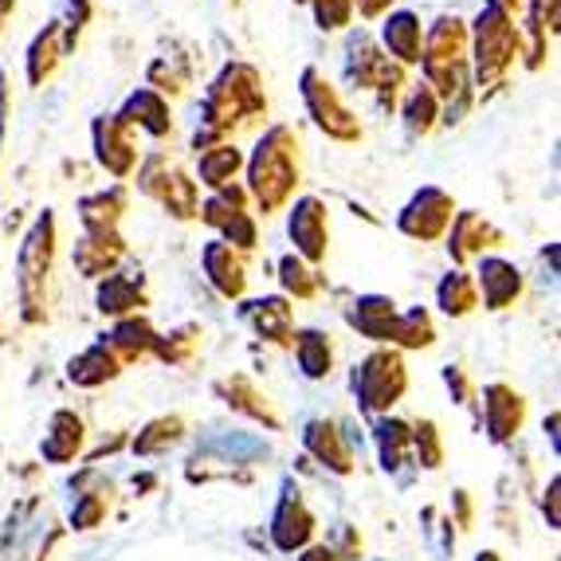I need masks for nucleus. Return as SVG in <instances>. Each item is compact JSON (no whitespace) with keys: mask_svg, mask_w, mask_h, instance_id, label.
<instances>
[{"mask_svg":"<svg viewBox=\"0 0 561 561\" xmlns=\"http://www.w3.org/2000/svg\"><path fill=\"white\" fill-rule=\"evenodd\" d=\"M267 114V94H263V79L252 64L232 59L225 71L208 83L205 103H201V126L193 134V150H208L220 141L232 138L240 126L263 118Z\"/></svg>","mask_w":561,"mask_h":561,"instance_id":"nucleus-1","label":"nucleus"},{"mask_svg":"<svg viewBox=\"0 0 561 561\" xmlns=\"http://www.w3.org/2000/svg\"><path fill=\"white\" fill-rule=\"evenodd\" d=\"M468 24L451 12L440 16L424 32V51H421V67H424V83L432 87V94L448 103V111H440L444 126H456L463 122L471 106V71H468Z\"/></svg>","mask_w":561,"mask_h":561,"instance_id":"nucleus-2","label":"nucleus"},{"mask_svg":"<svg viewBox=\"0 0 561 561\" xmlns=\"http://www.w3.org/2000/svg\"><path fill=\"white\" fill-rule=\"evenodd\" d=\"M243 169H248V197L260 208L263 216H275L290 205L295 188L302 181V161H299V138L290 126H272L255 141L252 158H243Z\"/></svg>","mask_w":561,"mask_h":561,"instance_id":"nucleus-3","label":"nucleus"},{"mask_svg":"<svg viewBox=\"0 0 561 561\" xmlns=\"http://www.w3.org/2000/svg\"><path fill=\"white\" fill-rule=\"evenodd\" d=\"M471 36V56H476V83L483 91L499 87L506 79V71L515 67V59L523 56V28L515 24V16H506L503 9H495L486 0L479 9L476 24L468 28Z\"/></svg>","mask_w":561,"mask_h":561,"instance_id":"nucleus-4","label":"nucleus"},{"mask_svg":"<svg viewBox=\"0 0 561 561\" xmlns=\"http://www.w3.org/2000/svg\"><path fill=\"white\" fill-rule=\"evenodd\" d=\"M51 260H56V213H39L36 225L28 228L24 243H20V319L28 327L47 322V275H51Z\"/></svg>","mask_w":561,"mask_h":561,"instance_id":"nucleus-5","label":"nucleus"},{"mask_svg":"<svg viewBox=\"0 0 561 561\" xmlns=\"http://www.w3.org/2000/svg\"><path fill=\"white\" fill-rule=\"evenodd\" d=\"M350 389L357 397L362 412H389L409 389V369H404L401 350L381 346L374 354H365L350 374Z\"/></svg>","mask_w":561,"mask_h":561,"instance_id":"nucleus-6","label":"nucleus"},{"mask_svg":"<svg viewBox=\"0 0 561 561\" xmlns=\"http://www.w3.org/2000/svg\"><path fill=\"white\" fill-rule=\"evenodd\" d=\"M138 188L150 201H158L173 220H197V213H201L197 181L188 178L178 161H169L165 153H150V158L141 161Z\"/></svg>","mask_w":561,"mask_h":561,"instance_id":"nucleus-7","label":"nucleus"},{"mask_svg":"<svg viewBox=\"0 0 561 561\" xmlns=\"http://www.w3.org/2000/svg\"><path fill=\"white\" fill-rule=\"evenodd\" d=\"M346 79L357 91H377L385 111H393L401 103V91L409 87L404 83V67L393 64L389 56H381V47L369 36H362V32L346 47Z\"/></svg>","mask_w":561,"mask_h":561,"instance_id":"nucleus-8","label":"nucleus"},{"mask_svg":"<svg viewBox=\"0 0 561 561\" xmlns=\"http://www.w3.org/2000/svg\"><path fill=\"white\" fill-rule=\"evenodd\" d=\"M299 91H302V103H307V114L314 118V126H319L327 138L342 141V146L362 141V122H357V114L342 103L337 87L322 76L319 67H307V71H302Z\"/></svg>","mask_w":561,"mask_h":561,"instance_id":"nucleus-9","label":"nucleus"},{"mask_svg":"<svg viewBox=\"0 0 561 561\" xmlns=\"http://www.w3.org/2000/svg\"><path fill=\"white\" fill-rule=\"evenodd\" d=\"M451 216H456V201H451L444 188L424 185L421 193H416V197L401 208V216H397V228H401V236H409V240L432 243V240H440V236L448 232Z\"/></svg>","mask_w":561,"mask_h":561,"instance_id":"nucleus-10","label":"nucleus"},{"mask_svg":"<svg viewBox=\"0 0 561 561\" xmlns=\"http://www.w3.org/2000/svg\"><path fill=\"white\" fill-rule=\"evenodd\" d=\"M287 236L295 243V255L307 260L310 267L327 260L330 252V208L319 197H299L290 205L287 216Z\"/></svg>","mask_w":561,"mask_h":561,"instance_id":"nucleus-11","label":"nucleus"},{"mask_svg":"<svg viewBox=\"0 0 561 561\" xmlns=\"http://www.w3.org/2000/svg\"><path fill=\"white\" fill-rule=\"evenodd\" d=\"M91 138H94V158H99V165H103L111 178H118V181L134 178V169H138V141H134V130L118 114L94 118Z\"/></svg>","mask_w":561,"mask_h":561,"instance_id":"nucleus-12","label":"nucleus"},{"mask_svg":"<svg viewBox=\"0 0 561 561\" xmlns=\"http://www.w3.org/2000/svg\"><path fill=\"white\" fill-rule=\"evenodd\" d=\"M94 307L106 319H130L138 310L150 307V287H146V275L138 267H122V272H111L99 279V290H94Z\"/></svg>","mask_w":561,"mask_h":561,"instance_id":"nucleus-13","label":"nucleus"},{"mask_svg":"<svg viewBox=\"0 0 561 561\" xmlns=\"http://www.w3.org/2000/svg\"><path fill=\"white\" fill-rule=\"evenodd\" d=\"M448 228H451L448 255H451V263H456V267H468V263L479 260L483 252H491V248H503V243H506V236L479 213H456Z\"/></svg>","mask_w":561,"mask_h":561,"instance_id":"nucleus-14","label":"nucleus"},{"mask_svg":"<svg viewBox=\"0 0 561 561\" xmlns=\"http://www.w3.org/2000/svg\"><path fill=\"white\" fill-rule=\"evenodd\" d=\"M240 322H248L272 346H290L295 342V307H290L287 295H267V299L243 302Z\"/></svg>","mask_w":561,"mask_h":561,"instance_id":"nucleus-15","label":"nucleus"},{"mask_svg":"<svg viewBox=\"0 0 561 561\" xmlns=\"http://www.w3.org/2000/svg\"><path fill=\"white\" fill-rule=\"evenodd\" d=\"M526 421V401L511 389V385L495 381L483 389V428L491 436V444L515 440L518 428Z\"/></svg>","mask_w":561,"mask_h":561,"instance_id":"nucleus-16","label":"nucleus"},{"mask_svg":"<svg viewBox=\"0 0 561 561\" xmlns=\"http://www.w3.org/2000/svg\"><path fill=\"white\" fill-rule=\"evenodd\" d=\"M213 389H216V397H225L228 409L243 412L248 421L263 424V428H283V416L275 412V404L267 401V393H263L260 385H255L248 374H228V377H220V381H216Z\"/></svg>","mask_w":561,"mask_h":561,"instance_id":"nucleus-17","label":"nucleus"},{"mask_svg":"<svg viewBox=\"0 0 561 561\" xmlns=\"http://www.w3.org/2000/svg\"><path fill=\"white\" fill-rule=\"evenodd\" d=\"M314 515H310V506L302 503L299 486H287L275 506V518H272V542L279 546L283 553H295L314 538Z\"/></svg>","mask_w":561,"mask_h":561,"instance_id":"nucleus-18","label":"nucleus"},{"mask_svg":"<svg viewBox=\"0 0 561 561\" xmlns=\"http://www.w3.org/2000/svg\"><path fill=\"white\" fill-rule=\"evenodd\" d=\"M201 260H205V275L216 287V295L243 299V290H248V255L236 252L232 243H225V240H208Z\"/></svg>","mask_w":561,"mask_h":561,"instance_id":"nucleus-19","label":"nucleus"},{"mask_svg":"<svg viewBox=\"0 0 561 561\" xmlns=\"http://www.w3.org/2000/svg\"><path fill=\"white\" fill-rule=\"evenodd\" d=\"M476 287L483 290V307L486 310H506L523 299V272H518L511 260H499V255H479V272Z\"/></svg>","mask_w":561,"mask_h":561,"instance_id":"nucleus-20","label":"nucleus"},{"mask_svg":"<svg viewBox=\"0 0 561 561\" xmlns=\"http://www.w3.org/2000/svg\"><path fill=\"white\" fill-rule=\"evenodd\" d=\"M397 319H401V310H397V302L389 295H362L346 310L350 327L362 337H369V342H381V346H393Z\"/></svg>","mask_w":561,"mask_h":561,"instance_id":"nucleus-21","label":"nucleus"},{"mask_svg":"<svg viewBox=\"0 0 561 561\" xmlns=\"http://www.w3.org/2000/svg\"><path fill=\"white\" fill-rule=\"evenodd\" d=\"M122 255H126V240L122 232H83V240L76 243V272L87 279H103V275L118 272Z\"/></svg>","mask_w":561,"mask_h":561,"instance_id":"nucleus-22","label":"nucleus"},{"mask_svg":"<svg viewBox=\"0 0 561 561\" xmlns=\"http://www.w3.org/2000/svg\"><path fill=\"white\" fill-rule=\"evenodd\" d=\"M526 4H530V9H526V36H530L526 67H530V71H542L553 51V39H558L561 0H526Z\"/></svg>","mask_w":561,"mask_h":561,"instance_id":"nucleus-23","label":"nucleus"},{"mask_svg":"<svg viewBox=\"0 0 561 561\" xmlns=\"http://www.w3.org/2000/svg\"><path fill=\"white\" fill-rule=\"evenodd\" d=\"M118 118L130 126V130H146L150 138H169L173 134V114H169V103L150 87H138V91L122 103Z\"/></svg>","mask_w":561,"mask_h":561,"instance_id":"nucleus-24","label":"nucleus"},{"mask_svg":"<svg viewBox=\"0 0 561 561\" xmlns=\"http://www.w3.org/2000/svg\"><path fill=\"white\" fill-rule=\"evenodd\" d=\"M302 444L334 476H350L354 471V451H350L346 436H342V428L334 421H310L307 432H302Z\"/></svg>","mask_w":561,"mask_h":561,"instance_id":"nucleus-25","label":"nucleus"},{"mask_svg":"<svg viewBox=\"0 0 561 561\" xmlns=\"http://www.w3.org/2000/svg\"><path fill=\"white\" fill-rule=\"evenodd\" d=\"M381 44H385V51L393 56V64H401V67L421 64V51H424L421 16H416V12H389L381 24Z\"/></svg>","mask_w":561,"mask_h":561,"instance_id":"nucleus-26","label":"nucleus"},{"mask_svg":"<svg viewBox=\"0 0 561 561\" xmlns=\"http://www.w3.org/2000/svg\"><path fill=\"white\" fill-rule=\"evenodd\" d=\"M122 369H126V362L114 354V346L106 342V337H99L94 346H87L79 357H71V365H67V377H71L79 389H99V385L114 381Z\"/></svg>","mask_w":561,"mask_h":561,"instance_id":"nucleus-27","label":"nucleus"},{"mask_svg":"<svg viewBox=\"0 0 561 561\" xmlns=\"http://www.w3.org/2000/svg\"><path fill=\"white\" fill-rule=\"evenodd\" d=\"M83 421H79L71 409H59L51 412V421H47V432H44V444H39V451H44L47 463H71V459L83 451Z\"/></svg>","mask_w":561,"mask_h":561,"instance_id":"nucleus-28","label":"nucleus"},{"mask_svg":"<svg viewBox=\"0 0 561 561\" xmlns=\"http://www.w3.org/2000/svg\"><path fill=\"white\" fill-rule=\"evenodd\" d=\"M126 208H130L126 188L111 185L103 193H91V197L79 201V225H83V232H118Z\"/></svg>","mask_w":561,"mask_h":561,"instance_id":"nucleus-29","label":"nucleus"},{"mask_svg":"<svg viewBox=\"0 0 561 561\" xmlns=\"http://www.w3.org/2000/svg\"><path fill=\"white\" fill-rule=\"evenodd\" d=\"M67 47H64V32H59V20H51L44 32H39L36 39H32L28 47V59H24V67H28V83L32 87H44L56 79L59 64H64Z\"/></svg>","mask_w":561,"mask_h":561,"instance_id":"nucleus-30","label":"nucleus"},{"mask_svg":"<svg viewBox=\"0 0 561 561\" xmlns=\"http://www.w3.org/2000/svg\"><path fill=\"white\" fill-rule=\"evenodd\" d=\"M106 342L114 346V354L122 362H141V357L153 354V342H158V330L150 327V319H141V314H130V319H118L114 330L106 334Z\"/></svg>","mask_w":561,"mask_h":561,"instance_id":"nucleus-31","label":"nucleus"},{"mask_svg":"<svg viewBox=\"0 0 561 561\" xmlns=\"http://www.w3.org/2000/svg\"><path fill=\"white\" fill-rule=\"evenodd\" d=\"M201 165H197V178L205 188H225L236 181V173L243 169V150L240 146H232V141H220V146H208V150L197 153Z\"/></svg>","mask_w":561,"mask_h":561,"instance_id":"nucleus-32","label":"nucleus"},{"mask_svg":"<svg viewBox=\"0 0 561 561\" xmlns=\"http://www.w3.org/2000/svg\"><path fill=\"white\" fill-rule=\"evenodd\" d=\"M436 307H440L448 319H468L471 310L479 307L476 275H468L463 267H451L440 279V287H436Z\"/></svg>","mask_w":561,"mask_h":561,"instance_id":"nucleus-33","label":"nucleus"},{"mask_svg":"<svg viewBox=\"0 0 561 561\" xmlns=\"http://www.w3.org/2000/svg\"><path fill=\"white\" fill-rule=\"evenodd\" d=\"M290 346H295L299 369L310 377V381L330 377V369H334V346H330V334H322V330H299Z\"/></svg>","mask_w":561,"mask_h":561,"instance_id":"nucleus-34","label":"nucleus"},{"mask_svg":"<svg viewBox=\"0 0 561 561\" xmlns=\"http://www.w3.org/2000/svg\"><path fill=\"white\" fill-rule=\"evenodd\" d=\"M377 451H381V468L385 471H401L412 456V424L397 421V416H385L374 428Z\"/></svg>","mask_w":561,"mask_h":561,"instance_id":"nucleus-35","label":"nucleus"},{"mask_svg":"<svg viewBox=\"0 0 561 561\" xmlns=\"http://www.w3.org/2000/svg\"><path fill=\"white\" fill-rule=\"evenodd\" d=\"M401 114H404V130H409L412 138H428V134L436 130V122H440V99L432 94L428 83L412 87Z\"/></svg>","mask_w":561,"mask_h":561,"instance_id":"nucleus-36","label":"nucleus"},{"mask_svg":"<svg viewBox=\"0 0 561 561\" xmlns=\"http://www.w3.org/2000/svg\"><path fill=\"white\" fill-rule=\"evenodd\" d=\"M201 350H205V330L193 327V322L169 330V334H158V342H153V357L165 365H188Z\"/></svg>","mask_w":561,"mask_h":561,"instance_id":"nucleus-37","label":"nucleus"},{"mask_svg":"<svg viewBox=\"0 0 561 561\" xmlns=\"http://www.w3.org/2000/svg\"><path fill=\"white\" fill-rule=\"evenodd\" d=\"M248 208H252V197H248V188L243 185H225V188H216L213 197L205 201V205H201V220H205L208 228H216V232H220V228L228 225V220H232L236 213H248Z\"/></svg>","mask_w":561,"mask_h":561,"instance_id":"nucleus-38","label":"nucleus"},{"mask_svg":"<svg viewBox=\"0 0 561 561\" xmlns=\"http://www.w3.org/2000/svg\"><path fill=\"white\" fill-rule=\"evenodd\" d=\"M436 342V322H432L428 307H409L401 310L393 330V346L397 350H428Z\"/></svg>","mask_w":561,"mask_h":561,"instance_id":"nucleus-39","label":"nucleus"},{"mask_svg":"<svg viewBox=\"0 0 561 561\" xmlns=\"http://www.w3.org/2000/svg\"><path fill=\"white\" fill-rule=\"evenodd\" d=\"M279 283H283V290H287V299H299V302L314 299L322 290V275L314 272L307 260H299L295 252L279 260Z\"/></svg>","mask_w":561,"mask_h":561,"instance_id":"nucleus-40","label":"nucleus"},{"mask_svg":"<svg viewBox=\"0 0 561 561\" xmlns=\"http://www.w3.org/2000/svg\"><path fill=\"white\" fill-rule=\"evenodd\" d=\"M146 79H150V91H158L161 99H178V94L188 91V83H193V67L181 64L178 56H158L150 64V71H146Z\"/></svg>","mask_w":561,"mask_h":561,"instance_id":"nucleus-41","label":"nucleus"},{"mask_svg":"<svg viewBox=\"0 0 561 561\" xmlns=\"http://www.w3.org/2000/svg\"><path fill=\"white\" fill-rule=\"evenodd\" d=\"M181 436H185V421H181L178 412H173V416H158V421H150L134 436V451H138V456H158L169 444H178Z\"/></svg>","mask_w":561,"mask_h":561,"instance_id":"nucleus-42","label":"nucleus"},{"mask_svg":"<svg viewBox=\"0 0 561 561\" xmlns=\"http://www.w3.org/2000/svg\"><path fill=\"white\" fill-rule=\"evenodd\" d=\"M412 451H416V468L424 471H436L444 463V440H440V428L436 421H416L412 424Z\"/></svg>","mask_w":561,"mask_h":561,"instance_id":"nucleus-43","label":"nucleus"},{"mask_svg":"<svg viewBox=\"0 0 561 561\" xmlns=\"http://www.w3.org/2000/svg\"><path fill=\"white\" fill-rule=\"evenodd\" d=\"M106 511H111V486L87 491V495H79L76 506H71V526H76V530H94V526L106 518Z\"/></svg>","mask_w":561,"mask_h":561,"instance_id":"nucleus-44","label":"nucleus"},{"mask_svg":"<svg viewBox=\"0 0 561 561\" xmlns=\"http://www.w3.org/2000/svg\"><path fill=\"white\" fill-rule=\"evenodd\" d=\"M310 12H314V24L322 32H342L354 20L357 0H310Z\"/></svg>","mask_w":561,"mask_h":561,"instance_id":"nucleus-45","label":"nucleus"},{"mask_svg":"<svg viewBox=\"0 0 561 561\" xmlns=\"http://www.w3.org/2000/svg\"><path fill=\"white\" fill-rule=\"evenodd\" d=\"M220 240L232 243L236 252H255V243H260V225H255L252 213H236L225 228H220Z\"/></svg>","mask_w":561,"mask_h":561,"instance_id":"nucleus-46","label":"nucleus"},{"mask_svg":"<svg viewBox=\"0 0 561 561\" xmlns=\"http://www.w3.org/2000/svg\"><path fill=\"white\" fill-rule=\"evenodd\" d=\"M91 16H94V4H91V0H67V20H59V32H64L67 56L76 51L79 36H83V28L91 24Z\"/></svg>","mask_w":561,"mask_h":561,"instance_id":"nucleus-47","label":"nucleus"},{"mask_svg":"<svg viewBox=\"0 0 561 561\" xmlns=\"http://www.w3.org/2000/svg\"><path fill=\"white\" fill-rule=\"evenodd\" d=\"M444 381H448L451 401H456V404L476 401V385H471V377H468V369H463V365H448V369H444Z\"/></svg>","mask_w":561,"mask_h":561,"instance_id":"nucleus-48","label":"nucleus"},{"mask_svg":"<svg viewBox=\"0 0 561 561\" xmlns=\"http://www.w3.org/2000/svg\"><path fill=\"white\" fill-rule=\"evenodd\" d=\"M357 12H362L365 20H381L393 12V0H357Z\"/></svg>","mask_w":561,"mask_h":561,"instance_id":"nucleus-49","label":"nucleus"},{"mask_svg":"<svg viewBox=\"0 0 561 561\" xmlns=\"http://www.w3.org/2000/svg\"><path fill=\"white\" fill-rule=\"evenodd\" d=\"M558 491H561V486H558V479H553L550 491H546V499H542V511H550V526H553V530H558V523H561V515H558Z\"/></svg>","mask_w":561,"mask_h":561,"instance_id":"nucleus-50","label":"nucleus"},{"mask_svg":"<svg viewBox=\"0 0 561 561\" xmlns=\"http://www.w3.org/2000/svg\"><path fill=\"white\" fill-rule=\"evenodd\" d=\"M299 561H337V558L330 553V546H310V550L302 553Z\"/></svg>","mask_w":561,"mask_h":561,"instance_id":"nucleus-51","label":"nucleus"},{"mask_svg":"<svg viewBox=\"0 0 561 561\" xmlns=\"http://www.w3.org/2000/svg\"><path fill=\"white\" fill-rule=\"evenodd\" d=\"M456 511H459V523L468 526V523H471V503H468V491H456Z\"/></svg>","mask_w":561,"mask_h":561,"instance_id":"nucleus-52","label":"nucleus"},{"mask_svg":"<svg viewBox=\"0 0 561 561\" xmlns=\"http://www.w3.org/2000/svg\"><path fill=\"white\" fill-rule=\"evenodd\" d=\"M4 114H9V91H4V76H0V141H4Z\"/></svg>","mask_w":561,"mask_h":561,"instance_id":"nucleus-53","label":"nucleus"},{"mask_svg":"<svg viewBox=\"0 0 561 561\" xmlns=\"http://www.w3.org/2000/svg\"><path fill=\"white\" fill-rule=\"evenodd\" d=\"M491 4H495V9H503L506 16H515L518 9H526V0H491Z\"/></svg>","mask_w":561,"mask_h":561,"instance_id":"nucleus-54","label":"nucleus"},{"mask_svg":"<svg viewBox=\"0 0 561 561\" xmlns=\"http://www.w3.org/2000/svg\"><path fill=\"white\" fill-rule=\"evenodd\" d=\"M12 9H16V0H0V16H9Z\"/></svg>","mask_w":561,"mask_h":561,"instance_id":"nucleus-55","label":"nucleus"},{"mask_svg":"<svg viewBox=\"0 0 561 561\" xmlns=\"http://www.w3.org/2000/svg\"><path fill=\"white\" fill-rule=\"evenodd\" d=\"M476 561H503V558H499V553L495 550H483V553H479V558Z\"/></svg>","mask_w":561,"mask_h":561,"instance_id":"nucleus-56","label":"nucleus"},{"mask_svg":"<svg viewBox=\"0 0 561 561\" xmlns=\"http://www.w3.org/2000/svg\"><path fill=\"white\" fill-rule=\"evenodd\" d=\"M295 4H310V0H295Z\"/></svg>","mask_w":561,"mask_h":561,"instance_id":"nucleus-57","label":"nucleus"},{"mask_svg":"<svg viewBox=\"0 0 561 561\" xmlns=\"http://www.w3.org/2000/svg\"><path fill=\"white\" fill-rule=\"evenodd\" d=\"M0 32H4V16H0Z\"/></svg>","mask_w":561,"mask_h":561,"instance_id":"nucleus-58","label":"nucleus"}]
</instances>
